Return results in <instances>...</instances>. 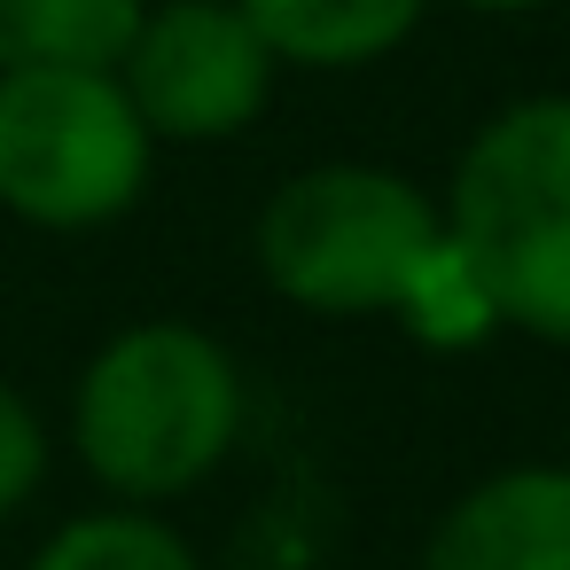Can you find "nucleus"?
<instances>
[{
    "label": "nucleus",
    "instance_id": "9b49d317",
    "mask_svg": "<svg viewBox=\"0 0 570 570\" xmlns=\"http://www.w3.org/2000/svg\"><path fill=\"white\" fill-rule=\"evenodd\" d=\"M40 476H48V430L9 383H0V515L24 508Z\"/></svg>",
    "mask_w": 570,
    "mask_h": 570
},
{
    "label": "nucleus",
    "instance_id": "20e7f679",
    "mask_svg": "<svg viewBox=\"0 0 570 570\" xmlns=\"http://www.w3.org/2000/svg\"><path fill=\"white\" fill-rule=\"evenodd\" d=\"M438 212L367 165H328L289 180L266 219H258V258L266 282L313 313H375V305H406L414 274L438 250Z\"/></svg>",
    "mask_w": 570,
    "mask_h": 570
},
{
    "label": "nucleus",
    "instance_id": "9d476101",
    "mask_svg": "<svg viewBox=\"0 0 570 570\" xmlns=\"http://www.w3.org/2000/svg\"><path fill=\"white\" fill-rule=\"evenodd\" d=\"M406 313H414L430 336H476V328L492 321V305H484V289L469 282V266H461L453 243L430 250V266H422L414 289H406Z\"/></svg>",
    "mask_w": 570,
    "mask_h": 570
},
{
    "label": "nucleus",
    "instance_id": "6e6552de",
    "mask_svg": "<svg viewBox=\"0 0 570 570\" xmlns=\"http://www.w3.org/2000/svg\"><path fill=\"white\" fill-rule=\"evenodd\" d=\"M141 32V0H0V71L71 63L110 71Z\"/></svg>",
    "mask_w": 570,
    "mask_h": 570
},
{
    "label": "nucleus",
    "instance_id": "f03ea898",
    "mask_svg": "<svg viewBox=\"0 0 570 570\" xmlns=\"http://www.w3.org/2000/svg\"><path fill=\"white\" fill-rule=\"evenodd\" d=\"M235 367L212 336L149 321L126 328L79 383V453L126 500L188 492L235 445Z\"/></svg>",
    "mask_w": 570,
    "mask_h": 570
},
{
    "label": "nucleus",
    "instance_id": "f8f14e48",
    "mask_svg": "<svg viewBox=\"0 0 570 570\" xmlns=\"http://www.w3.org/2000/svg\"><path fill=\"white\" fill-rule=\"evenodd\" d=\"M469 9H492L500 17V9H531V0H469Z\"/></svg>",
    "mask_w": 570,
    "mask_h": 570
},
{
    "label": "nucleus",
    "instance_id": "39448f33",
    "mask_svg": "<svg viewBox=\"0 0 570 570\" xmlns=\"http://www.w3.org/2000/svg\"><path fill=\"white\" fill-rule=\"evenodd\" d=\"M266 71H274V56L243 24V9H219V0H173V9L141 17L118 87H126V102H134V118L149 134L219 141V134L258 118Z\"/></svg>",
    "mask_w": 570,
    "mask_h": 570
},
{
    "label": "nucleus",
    "instance_id": "7ed1b4c3",
    "mask_svg": "<svg viewBox=\"0 0 570 570\" xmlns=\"http://www.w3.org/2000/svg\"><path fill=\"white\" fill-rule=\"evenodd\" d=\"M149 180V126L110 71H0V204L32 227H102Z\"/></svg>",
    "mask_w": 570,
    "mask_h": 570
},
{
    "label": "nucleus",
    "instance_id": "0eeeda50",
    "mask_svg": "<svg viewBox=\"0 0 570 570\" xmlns=\"http://www.w3.org/2000/svg\"><path fill=\"white\" fill-rule=\"evenodd\" d=\"M266 56L289 63H367L399 48L422 17V0H235Z\"/></svg>",
    "mask_w": 570,
    "mask_h": 570
},
{
    "label": "nucleus",
    "instance_id": "423d86ee",
    "mask_svg": "<svg viewBox=\"0 0 570 570\" xmlns=\"http://www.w3.org/2000/svg\"><path fill=\"white\" fill-rule=\"evenodd\" d=\"M422 570H570V469L476 484L430 539Z\"/></svg>",
    "mask_w": 570,
    "mask_h": 570
},
{
    "label": "nucleus",
    "instance_id": "1a4fd4ad",
    "mask_svg": "<svg viewBox=\"0 0 570 570\" xmlns=\"http://www.w3.org/2000/svg\"><path fill=\"white\" fill-rule=\"evenodd\" d=\"M32 570H196V554H188L165 523L118 508V515H79V523H63V531L40 547Z\"/></svg>",
    "mask_w": 570,
    "mask_h": 570
},
{
    "label": "nucleus",
    "instance_id": "f257e3e1",
    "mask_svg": "<svg viewBox=\"0 0 570 570\" xmlns=\"http://www.w3.org/2000/svg\"><path fill=\"white\" fill-rule=\"evenodd\" d=\"M453 250L492 321L570 344V95L492 118L453 173Z\"/></svg>",
    "mask_w": 570,
    "mask_h": 570
}]
</instances>
